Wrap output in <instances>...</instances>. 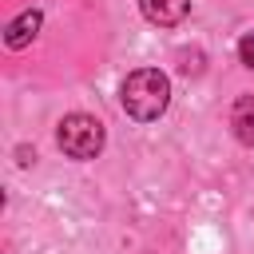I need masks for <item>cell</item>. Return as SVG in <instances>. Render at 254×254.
<instances>
[{
  "label": "cell",
  "mask_w": 254,
  "mask_h": 254,
  "mask_svg": "<svg viewBox=\"0 0 254 254\" xmlns=\"http://www.w3.org/2000/svg\"><path fill=\"white\" fill-rule=\"evenodd\" d=\"M119 103H123V111H127L131 119L151 123V119H159V115L167 111V103H171V79H167L159 67H135V71L123 79V87H119Z\"/></svg>",
  "instance_id": "1"
},
{
  "label": "cell",
  "mask_w": 254,
  "mask_h": 254,
  "mask_svg": "<svg viewBox=\"0 0 254 254\" xmlns=\"http://www.w3.org/2000/svg\"><path fill=\"white\" fill-rule=\"evenodd\" d=\"M103 139H107V131H103V123L95 119V115H87V111H71V115H64L60 119V127H56V143H60V151L67 155V159H95L99 151H103Z\"/></svg>",
  "instance_id": "2"
},
{
  "label": "cell",
  "mask_w": 254,
  "mask_h": 254,
  "mask_svg": "<svg viewBox=\"0 0 254 254\" xmlns=\"http://www.w3.org/2000/svg\"><path fill=\"white\" fill-rule=\"evenodd\" d=\"M40 24H44V16H40V8H28V12H20L8 28H4V44L12 48V52H20V48H28L36 36H40Z\"/></svg>",
  "instance_id": "3"
},
{
  "label": "cell",
  "mask_w": 254,
  "mask_h": 254,
  "mask_svg": "<svg viewBox=\"0 0 254 254\" xmlns=\"http://www.w3.org/2000/svg\"><path fill=\"white\" fill-rule=\"evenodd\" d=\"M139 8H143V16H147L151 24H159V28H175V24L187 20L190 0H139Z\"/></svg>",
  "instance_id": "4"
},
{
  "label": "cell",
  "mask_w": 254,
  "mask_h": 254,
  "mask_svg": "<svg viewBox=\"0 0 254 254\" xmlns=\"http://www.w3.org/2000/svg\"><path fill=\"white\" fill-rule=\"evenodd\" d=\"M230 131L242 147H254V95H238L230 107Z\"/></svg>",
  "instance_id": "5"
},
{
  "label": "cell",
  "mask_w": 254,
  "mask_h": 254,
  "mask_svg": "<svg viewBox=\"0 0 254 254\" xmlns=\"http://www.w3.org/2000/svg\"><path fill=\"white\" fill-rule=\"evenodd\" d=\"M238 60H242V64L254 71V32H246V36L238 40Z\"/></svg>",
  "instance_id": "6"
},
{
  "label": "cell",
  "mask_w": 254,
  "mask_h": 254,
  "mask_svg": "<svg viewBox=\"0 0 254 254\" xmlns=\"http://www.w3.org/2000/svg\"><path fill=\"white\" fill-rule=\"evenodd\" d=\"M20 163L28 167V163H36V151H28V147H20Z\"/></svg>",
  "instance_id": "7"
}]
</instances>
